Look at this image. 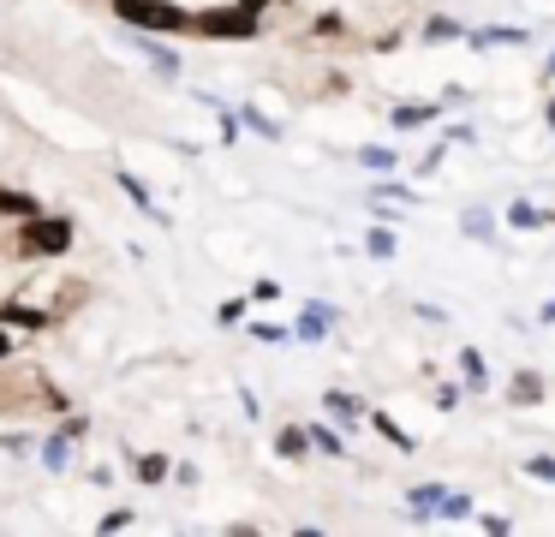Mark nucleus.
<instances>
[{"instance_id": "c85d7f7f", "label": "nucleus", "mask_w": 555, "mask_h": 537, "mask_svg": "<svg viewBox=\"0 0 555 537\" xmlns=\"http://www.w3.org/2000/svg\"><path fill=\"white\" fill-rule=\"evenodd\" d=\"M132 525V508H114V513H102V532H126Z\"/></svg>"}, {"instance_id": "c756f323", "label": "nucleus", "mask_w": 555, "mask_h": 537, "mask_svg": "<svg viewBox=\"0 0 555 537\" xmlns=\"http://www.w3.org/2000/svg\"><path fill=\"white\" fill-rule=\"evenodd\" d=\"M466 513H472V496H460V489H454V496H448V513H442V520H466Z\"/></svg>"}, {"instance_id": "9d476101", "label": "nucleus", "mask_w": 555, "mask_h": 537, "mask_svg": "<svg viewBox=\"0 0 555 537\" xmlns=\"http://www.w3.org/2000/svg\"><path fill=\"white\" fill-rule=\"evenodd\" d=\"M73 448H78L73 430H54V436L42 442V465H49V472H66V465H73Z\"/></svg>"}, {"instance_id": "6ab92c4d", "label": "nucleus", "mask_w": 555, "mask_h": 537, "mask_svg": "<svg viewBox=\"0 0 555 537\" xmlns=\"http://www.w3.org/2000/svg\"><path fill=\"white\" fill-rule=\"evenodd\" d=\"M359 162L371 167V174H395V167H400V155H395V150H383V143H364V150H359Z\"/></svg>"}, {"instance_id": "bb28decb", "label": "nucleus", "mask_w": 555, "mask_h": 537, "mask_svg": "<svg viewBox=\"0 0 555 537\" xmlns=\"http://www.w3.org/2000/svg\"><path fill=\"white\" fill-rule=\"evenodd\" d=\"M293 329H281V322H251V341H287Z\"/></svg>"}, {"instance_id": "c9c22d12", "label": "nucleus", "mask_w": 555, "mask_h": 537, "mask_svg": "<svg viewBox=\"0 0 555 537\" xmlns=\"http://www.w3.org/2000/svg\"><path fill=\"white\" fill-rule=\"evenodd\" d=\"M245 7H251V12H263V7H269V0H245Z\"/></svg>"}, {"instance_id": "b1692460", "label": "nucleus", "mask_w": 555, "mask_h": 537, "mask_svg": "<svg viewBox=\"0 0 555 537\" xmlns=\"http://www.w3.org/2000/svg\"><path fill=\"white\" fill-rule=\"evenodd\" d=\"M240 119H245V126L257 131V138H281V126H275V119H263V114H257V107H240Z\"/></svg>"}, {"instance_id": "423d86ee", "label": "nucleus", "mask_w": 555, "mask_h": 537, "mask_svg": "<svg viewBox=\"0 0 555 537\" xmlns=\"http://www.w3.org/2000/svg\"><path fill=\"white\" fill-rule=\"evenodd\" d=\"M430 119H442V102H395L388 107V126L395 131H418V126H430Z\"/></svg>"}, {"instance_id": "2f4dec72", "label": "nucleus", "mask_w": 555, "mask_h": 537, "mask_svg": "<svg viewBox=\"0 0 555 537\" xmlns=\"http://www.w3.org/2000/svg\"><path fill=\"white\" fill-rule=\"evenodd\" d=\"M251 298H257V305H269V298H281V286H275V281H257Z\"/></svg>"}, {"instance_id": "cd10ccee", "label": "nucleus", "mask_w": 555, "mask_h": 537, "mask_svg": "<svg viewBox=\"0 0 555 537\" xmlns=\"http://www.w3.org/2000/svg\"><path fill=\"white\" fill-rule=\"evenodd\" d=\"M311 30H317V36H340V30H347V18H340V12H323V18L311 24Z\"/></svg>"}, {"instance_id": "5701e85b", "label": "nucleus", "mask_w": 555, "mask_h": 537, "mask_svg": "<svg viewBox=\"0 0 555 537\" xmlns=\"http://www.w3.org/2000/svg\"><path fill=\"white\" fill-rule=\"evenodd\" d=\"M460 227H466V233H472V239H490V233H495V221H490V209H466V221H460Z\"/></svg>"}, {"instance_id": "7c9ffc66", "label": "nucleus", "mask_w": 555, "mask_h": 537, "mask_svg": "<svg viewBox=\"0 0 555 537\" xmlns=\"http://www.w3.org/2000/svg\"><path fill=\"white\" fill-rule=\"evenodd\" d=\"M436 406H442V412H454V406H460V388H454V382H442V388H436Z\"/></svg>"}, {"instance_id": "f3484780", "label": "nucleus", "mask_w": 555, "mask_h": 537, "mask_svg": "<svg viewBox=\"0 0 555 537\" xmlns=\"http://www.w3.org/2000/svg\"><path fill=\"white\" fill-rule=\"evenodd\" d=\"M364 251H371L376 263H388V257H395V251H400L395 227H388V221H376V227H371V239H364Z\"/></svg>"}, {"instance_id": "20e7f679", "label": "nucleus", "mask_w": 555, "mask_h": 537, "mask_svg": "<svg viewBox=\"0 0 555 537\" xmlns=\"http://www.w3.org/2000/svg\"><path fill=\"white\" fill-rule=\"evenodd\" d=\"M335 322H340V310L328 305V298H311V305L299 310V322H293V341H323Z\"/></svg>"}, {"instance_id": "473e14b6", "label": "nucleus", "mask_w": 555, "mask_h": 537, "mask_svg": "<svg viewBox=\"0 0 555 537\" xmlns=\"http://www.w3.org/2000/svg\"><path fill=\"white\" fill-rule=\"evenodd\" d=\"M7 358H13V329L0 322V365H7Z\"/></svg>"}, {"instance_id": "e433bc0d", "label": "nucleus", "mask_w": 555, "mask_h": 537, "mask_svg": "<svg viewBox=\"0 0 555 537\" xmlns=\"http://www.w3.org/2000/svg\"><path fill=\"white\" fill-rule=\"evenodd\" d=\"M543 78H555V54H550V72H543Z\"/></svg>"}, {"instance_id": "a211bd4d", "label": "nucleus", "mask_w": 555, "mask_h": 537, "mask_svg": "<svg viewBox=\"0 0 555 537\" xmlns=\"http://www.w3.org/2000/svg\"><path fill=\"white\" fill-rule=\"evenodd\" d=\"M371 424H376V436H388V442H395L400 453H418V442H412V436H406V430H400V424H395V418H388V412H371Z\"/></svg>"}, {"instance_id": "ddd939ff", "label": "nucleus", "mask_w": 555, "mask_h": 537, "mask_svg": "<svg viewBox=\"0 0 555 537\" xmlns=\"http://www.w3.org/2000/svg\"><path fill=\"white\" fill-rule=\"evenodd\" d=\"M507 221H514V227H526V233H531V227H550L555 215H550V209H538L531 197H514V203H507Z\"/></svg>"}, {"instance_id": "412c9836", "label": "nucleus", "mask_w": 555, "mask_h": 537, "mask_svg": "<svg viewBox=\"0 0 555 537\" xmlns=\"http://www.w3.org/2000/svg\"><path fill=\"white\" fill-rule=\"evenodd\" d=\"M460 370H466V388H483V382H490V376H483V353H478V346L460 353Z\"/></svg>"}, {"instance_id": "f8f14e48", "label": "nucleus", "mask_w": 555, "mask_h": 537, "mask_svg": "<svg viewBox=\"0 0 555 537\" xmlns=\"http://www.w3.org/2000/svg\"><path fill=\"white\" fill-rule=\"evenodd\" d=\"M138 54H150V60H156V72H162V78H180V54H168V48H162L150 30H138Z\"/></svg>"}, {"instance_id": "a878e982", "label": "nucleus", "mask_w": 555, "mask_h": 537, "mask_svg": "<svg viewBox=\"0 0 555 537\" xmlns=\"http://www.w3.org/2000/svg\"><path fill=\"white\" fill-rule=\"evenodd\" d=\"M245 310H251V298H228V305L216 310V322H221V329H233V322H245Z\"/></svg>"}, {"instance_id": "4468645a", "label": "nucleus", "mask_w": 555, "mask_h": 537, "mask_svg": "<svg viewBox=\"0 0 555 537\" xmlns=\"http://www.w3.org/2000/svg\"><path fill=\"white\" fill-rule=\"evenodd\" d=\"M0 322H7V329H49V310H30V305H0Z\"/></svg>"}, {"instance_id": "f704fd0d", "label": "nucleus", "mask_w": 555, "mask_h": 537, "mask_svg": "<svg viewBox=\"0 0 555 537\" xmlns=\"http://www.w3.org/2000/svg\"><path fill=\"white\" fill-rule=\"evenodd\" d=\"M538 322H555V298H550V305H543V310H538Z\"/></svg>"}, {"instance_id": "aec40b11", "label": "nucleus", "mask_w": 555, "mask_h": 537, "mask_svg": "<svg viewBox=\"0 0 555 537\" xmlns=\"http://www.w3.org/2000/svg\"><path fill=\"white\" fill-rule=\"evenodd\" d=\"M311 442H317V453H328V460H340V453H347V442H340L328 424H311Z\"/></svg>"}, {"instance_id": "6e6552de", "label": "nucleus", "mask_w": 555, "mask_h": 537, "mask_svg": "<svg viewBox=\"0 0 555 537\" xmlns=\"http://www.w3.org/2000/svg\"><path fill=\"white\" fill-rule=\"evenodd\" d=\"M114 186H120V191H126V197H132V203H138V209H144V215H150V221H168V215H162V203H156V197H150V186H144V179H138V174H132V167H120V174H114Z\"/></svg>"}, {"instance_id": "9b49d317", "label": "nucleus", "mask_w": 555, "mask_h": 537, "mask_svg": "<svg viewBox=\"0 0 555 537\" xmlns=\"http://www.w3.org/2000/svg\"><path fill=\"white\" fill-rule=\"evenodd\" d=\"M543 400V376L538 370H514V382H507V406H538Z\"/></svg>"}, {"instance_id": "0eeeda50", "label": "nucleus", "mask_w": 555, "mask_h": 537, "mask_svg": "<svg viewBox=\"0 0 555 537\" xmlns=\"http://www.w3.org/2000/svg\"><path fill=\"white\" fill-rule=\"evenodd\" d=\"M323 412L335 418V424H359V418H371V406H364L359 394H347V388H328L323 394Z\"/></svg>"}, {"instance_id": "f03ea898", "label": "nucleus", "mask_w": 555, "mask_h": 537, "mask_svg": "<svg viewBox=\"0 0 555 537\" xmlns=\"http://www.w3.org/2000/svg\"><path fill=\"white\" fill-rule=\"evenodd\" d=\"M192 36H209V42H251V36H263V12H251L245 0H233V7H204Z\"/></svg>"}, {"instance_id": "f257e3e1", "label": "nucleus", "mask_w": 555, "mask_h": 537, "mask_svg": "<svg viewBox=\"0 0 555 537\" xmlns=\"http://www.w3.org/2000/svg\"><path fill=\"white\" fill-rule=\"evenodd\" d=\"M120 24L132 30H150V36H192L197 30V12H185L180 0H114Z\"/></svg>"}, {"instance_id": "72a5a7b5", "label": "nucleus", "mask_w": 555, "mask_h": 537, "mask_svg": "<svg viewBox=\"0 0 555 537\" xmlns=\"http://www.w3.org/2000/svg\"><path fill=\"white\" fill-rule=\"evenodd\" d=\"M543 126H550V131H555V95H550V107H543Z\"/></svg>"}, {"instance_id": "393cba45", "label": "nucleus", "mask_w": 555, "mask_h": 537, "mask_svg": "<svg viewBox=\"0 0 555 537\" xmlns=\"http://www.w3.org/2000/svg\"><path fill=\"white\" fill-rule=\"evenodd\" d=\"M490 42H526V30H472V48H490Z\"/></svg>"}, {"instance_id": "39448f33", "label": "nucleus", "mask_w": 555, "mask_h": 537, "mask_svg": "<svg viewBox=\"0 0 555 537\" xmlns=\"http://www.w3.org/2000/svg\"><path fill=\"white\" fill-rule=\"evenodd\" d=\"M448 496H454V489L418 484V489H406V513H412L418 525H430V520H442V513H448Z\"/></svg>"}, {"instance_id": "1a4fd4ad", "label": "nucleus", "mask_w": 555, "mask_h": 537, "mask_svg": "<svg viewBox=\"0 0 555 537\" xmlns=\"http://www.w3.org/2000/svg\"><path fill=\"white\" fill-rule=\"evenodd\" d=\"M311 448H317V442H311V424H281V430H275V453H281V460H305Z\"/></svg>"}, {"instance_id": "dca6fc26", "label": "nucleus", "mask_w": 555, "mask_h": 537, "mask_svg": "<svg viewBox=\"0 0 555 537\" xmlns=\"http://www.w3.org/2000/svg\"><path fill=\"white\" fill-rule=\"evenodd\" d=\"M132 472H138V484H162V477H173V460L168 453H138Z\"/></svg>"}, {"instance_id": "7ed1b4c3", "label": "nucleus", "mask_w": 555, "mask_h": 537, "mask_svg": "<svg viewBox=\"0 0 555 537\" xmlns=\"http://www.w3.org/2000/svg\"><path fill=\"white\" fill-rule=\"evenodd\" d=\"M18 245L30 257H66L73 251V215H30V221H18Z\"/></svg>"}, {"instance_id": "4be33fe9", "label": "nucleus", "mask_w": 555, "mask_h": 537, "mask_svg": "<svg viewBox=\"0 0 555 537\" xmlns=\"http://www.w3.org/2000/svg\"><path fill=\"white\" fill-rule=\"evenodd\" d=\"M454 36H466L454 18H430V24H424V42H454Z\"/></svg>"}, {"instance_id": "2eb2a0df", "label": "nucleus", "mask_w": 555, "mask_h": 537, "mask_svg": "<svg viewBox=\"0 0 555 537\" xmlns=\"http://www.w3.org/2000/svg\"><path fill=\"white\" fill-rule=\"evenodd\" d=\"M0 215H13V221H30V215H42V203L30 197V191H7V186H0Z\"/></svg>"}]
</instances>
